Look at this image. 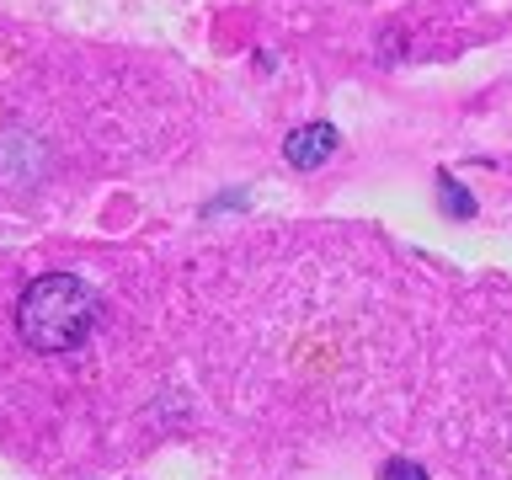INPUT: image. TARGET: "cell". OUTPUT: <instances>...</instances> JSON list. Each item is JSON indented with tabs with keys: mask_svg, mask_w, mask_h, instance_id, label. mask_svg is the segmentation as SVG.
<instances>
[{
	"mask_svg": "<svg viewBox=\"0 0 512 480\" xmlns=\"http://www.w3.org/2000/svg\"><path fill=\"white\" fill-rule=\"evenodd\" d=\"M102 304L75 272H43L16 299V331L32 352H70L91 336Z\"/></svg>",
	"mask_w": 512,
	"mask_h": 480,
	"instance_id": "obj_1",
	"label": "cell"
},
{
	"mask_svg": "<svg viewBox=\"0 0 512 480\" xmlns=\"http://www.w3.org/2000/svg\"><path fill=\"white\" fill-rule=\"evenodd\" d=\"M336 128L331 123H304V128H294V134L283 139V160L294 171H315V166H326V160L336 155Z\"/></svg>",
	"mask_w": 512,
	"mask_h": 480,
	"instance_id": "obj_2",
	"label": "cell"
},
{
	"mask_svg": "<svg viewBox=\"0 0 512 480\" xmlns=\"http://www.w3.org/2000/svg\"><path fill=\"white\" fill-rule=\"evenodd\" d=\"M438 203H443V214L448 219H475V198L464 192V182H454V176H438Z\"/></svg>",
	"mask_w": 512,
	"mask_h": 480,
	"instance_id": "obj_3",
	"label": "cell"
},
{
	"mask_svg": "<svg viewBox=\"0 0 512 480\" xmlns=\"http://www.w3.org/2000/svg\"><path fill=\"white\" fill-rule=\"evenodd\" d=\"M379 475L384 480H427V470H422V464H411V459H390Z\"/></svg>",
	"mask_w": 512,
	"mask_h": 480,
	"instance_id": "obj_4",
	"label": "cell"
}]
</instances>
